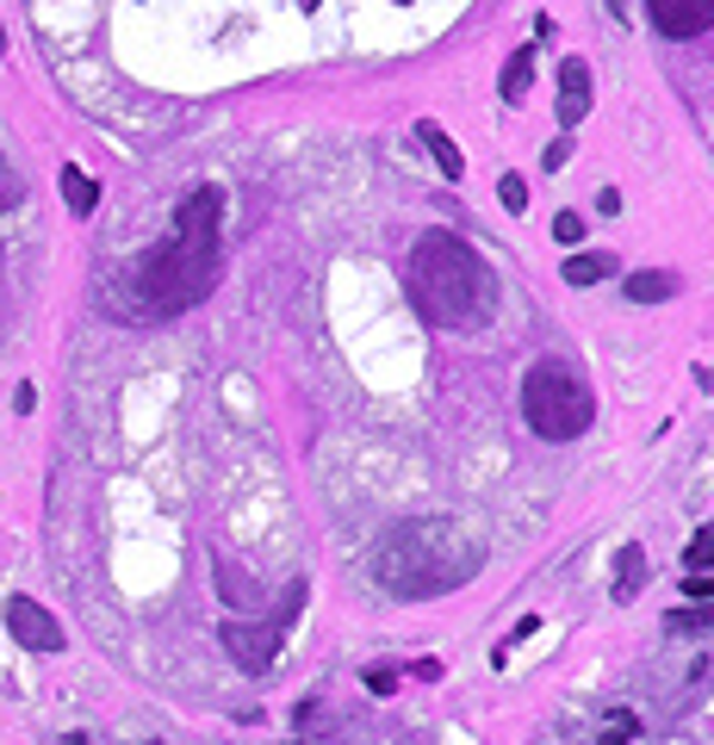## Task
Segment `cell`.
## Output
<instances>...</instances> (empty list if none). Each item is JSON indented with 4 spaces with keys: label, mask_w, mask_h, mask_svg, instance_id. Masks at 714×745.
<instances>
[{
    "label": "cell",
    "mask_w": 714,
    "mask_h": 745,
    "mask_svg": "<svg viewBox=\"0 0 714 745\" xmlns=\"http://www.w3.org/2000/svg\"><path fill=\"white\" fill-rule=\"evenodd\" d=\"M616 603H634L640 596V584H646V554H640V547H621L616 554Z\"/></svg>",
    "instance_id": "4fadbf2b"
},
{
    "label": "cell",
    "mask_w": 714,
    "mask_h": 745,
    "mask_svg": "<svg viewBox=\"0 0 714 745\" xmlns=\"http://www.w3.org/2000/svg\"><path fill=\"white\" fill-rule=\"evenodd\" d=\"M417 137H423V150L435 155V168H442V181H460V174H466V162H460V150H454V137H447L442 125H417Z\"/></svg>",
    "instance_id": "8fae6325"
},
{
    "label": "cell",
    "mask_w": 714,
    "mask_h": 745,
    "mask_svg": "<svg viewBox=\"0 0 714 745\" xmlns=\"http://www.w3.org/2000/svg\"><path fill=\"white\" fill-rule=\"evenodd\" d=\"M62 206L75 211V218H87V211L100 206V187H94V174H81V168H62Z\"/></svg>",
    "instance_id": "5bb4252c"
},
{
    "label": "cell",
    "mask_w": 714,
    "mask_h": 745,
    "mask_svg": "<svg viewBox=\"0 0 714 745\" xmlns=\"http://www.w3.org/2000/svg\"><path fill=\"white\" fill-rule=\"evenodd\" d=\"M584 113H590V69H584L578 57L560 62V125L565 131H578Z\"/></svg>",
    "instance_id": "ba28073f"
},
{
    "label": "cell",
    "mask_w": 714,
    "mask_h": 745,
    "mask_svg": "<svg viewBox=\"0 0 714 745\" xmlns=\"http://www.w3.org/2000/svg\"><path fill=\"white\" fill-rule=\"evenodd\" d=\"M20 174H13V162H7V155H0V211H7V206H20Z\"/></svg>",
    "instance_id": "d6986e66"
},
{
    "label": "cell",
    "mask_w": 714,
    "mask_h": 745,
    "mask_svg": "<svg viewBox=\"0 0 714 745\" xmlns=\"http://www.w3.org/2000/svg\"><path fill=\"white\" fill-rule=\"evenodd\" d=\"M683 572H714V522L690 535V547H683Z\"/></svg>",
    "instance_id": "2e32d148"
},
{
    "label": "cell",
    "mask_w": 714,
    "mask_h": 745,
    "mask_svg": "<svg viewBox=\"0 0 714 745\" xmlns=\"http://www.w3.org/2000/svg\"><path fill=\"white\" fill-rule=\"evenodd\" d=\"M528 88H535V50H516V57L503 62V81H498L503 106H522V100H528Z\"/></svg>",
    "instance_id": "9c48e42d"
},
{
    "label": "cell",
    "mask_w": 714,
    "mask_h": 745,
    "mask_svg": "<svg viewBox=\"0 0 714 745\" xmlns=\"http://www.w3.org/2000/svg\"><path fill=\"white\" fill-rule=\"evenodd\" d=\"M299 609H305V584H292L286 609L268 615V621H224V628H218V640H224V652L236 659V671L261 677V671L273 665V652L286 647V628H292V615H299Z\"/></svg>",
    "instance_id": "5b68a950"
},
{
    "label": "cell",
    "mask_w": 714,
    "mask_h": 745,
    "mask_svg": "<svg viewBox=\"0 0 714 745\" xmlns=\"http://www.w3.org/2000/svg\"><path fill=\"white\" fill-rule=\"evenodd\" d=\"M597 211H602V218H616V211H621V193L602 187V193H597Z\"/></svg>",
    "instance_id": "cb8c5ba5"
},
{
    "label": "cell",
    "mask_w": 714,
    "mask_h": 745,
    "mask_svg": "<svg viewBox=\"0 0 714 745\" xmlns=\"http://www.w3.org/2000/svg\"><path fill=\"white\" fill-rule=\"evenodd\" d=\"M367 689H373V696H391V689H398V671H391V665H373V671H367Z\"/></svg>",
    "instance_id": "44dd1931"
},
{
    "label": "cell",
    "mask_w": 714,
    "mask_h": 745,
    "mask_svg": "<svg viewBox=\"0 0 714 745\" xmlns=\"http://www.w3.org/2000/svg\"><path fill=\"white\" fill-rule=\"evenodd\" d=\"M484 566L479 535H466L454 516H410L391 522L373 547V578L398 603H429V596L460 591L466 578Z\"/></svg>",
    "instance_id": "7a4b0ae2"
},
{
    "label": "cell",
    "mask_w": 714,
    "mask_h": 745,
    "mask_svg": "<svg viewBox=\"0 0 714 745\" xmlns=\"http://www.w3.org/2000/svg\"><path fill=\"white\" fill-rule=\"evenodd\" d=\"M498 206L503 211H528V181H522V174H503L498 181Z\"/></svg>",
    "instance_id": "ac0fdd59"
},
{
    "label": "cell",
    "mask_w": 714,
    "mask_h": 745,
    "mask_svg": "<svg viewBox=\"0 0 714 745\" xmlns=\"http://www.w3.org/2000/svg\"><path fill=\"white\" fill-rule=\"evenodd\" d=\"M218 255H224V193L194 187L174 211V230L150 255H137L125 273V305L137 317H180L218 287Z\"/></svg>",
    "instance_id": "6da1fadb"
},
{
    "label": "cell",
    "mask_w": 714,
    "mask_h": 745,
    "mask_svg": "<svg viewBox=\"0 0 714 745\" xmlns=\"http://www.w3.org/2000/svg\"><path fill=\"white\" fill-rule=\"evenodd\" d=\"M522 422L541 441H578L597 422V398H590L578 366H565V361L528 366V380H522Z\"/></svg>",
    "instance_id": "277c9868"
},
{
    "label": "cell",
    "mask_w": 714,
    "mask_h": 745,
    "mask_svg": "<svg viewBox=\"0 0 714 745\" xmlns=\"http://www.w3.org/2000/svg\"><path fill=\"white\" fill-rule=\"evenodd\" d=\"M69 745H87V740H81V733H75V740H69Z\"/></svg>",
    "instance_id": "484cf974"
},
{
    "label": "cell",
    "mask_w": 714,
    "mask_h": 745,
    "mask_svg": "<svg viewBox=\"0 0 714 745\" xmlns=\"http://www.w3.org/2000/svg\"><path fill=\"white\" fill-rule=\"evenodd\" d=\"M565 287H597V280H609V273H616V255H597V248H590V255H565Z\"/></svg>",
    "instance_id": "7c38bea8"
},
{
    "label": "cell",
    "mask_w": 714,
    "mask_h": 745,
    "mask_svg": "<svg viewBox=\"0 0 714 745\" xmlns=\"http://www.w3.org/2000/svg\"><path fill=\"white\" fill-rule=\"evenodd\" d=\"M553 236H560L565 248L584 243V218H578V211H560V218H553Z\"/></svg>",
    "instance_id": "ffe728a7"
},
{
    "label": "cell",
    "mask_w": 714,
    "mask_h": 745,
    "mask_svg": "<svg viewBox=\"0 0 714 745\" xmlns=\"http://www.w3.org/2000/svg\"><path fill=\"white\" fill-rule=\"evenodd\" d=\"M677 292V273H665V268H640V273H628V299L634 305H665Z\"/></svg>",
    "instance_id": "30bf717a"
},
{
    "label": "cell",
    "mask_w": 714,
    "mask_h": 745,
    "mask_svg": "<svg viewBox=\"0 0 714 745\" xmlns=\"http://www.w3.org/2000/svg\"><path fill=\"white\" fill-rule=\"evenodd\" d=\"M683 591H690L695 603H714V572H690L683 578Z\"/></svg>",
    "instance_id": "7402d4cb"
},
{
    "label": "cell",
    "mask_w": 714,
    "mask_h": 745,
    "mask_svg": "<svg viewBox=\"0 0 714 745\" xmlns=\"http://www.w3.org/2000/svg\"><path fill=\"white\" fill-rule=\"evenodd\" d=\"M405 287L417 317L435 329H484L498 311V273L472 243H460L454 230H423L410 243Z\"/></svg>",
    "instance_id": "3957f363"
},
{
    "label": "cell",
    "mask_w": 714,
    "mask_h": 745,
    "mask_svg": "<svg viewBox=\"0 0 714 745\" xmlns=\"http://www.w3.org/2000/svg\"><path fill=\"white\" fill-rule=\"evenodd\" d=\"M646 20L665 38H702L714 25V0H646Z\"/></svg>",
    "instance_id": "52a82bcc"
},
{
    "label": "cell",
    "mask_w": 714,
    "mask_h": 745,
    "mask_svg": "<svg viewBox=\"0 0 714 745\" xmlns=\"http://www.w3.org/2000/svg\"><path fill=\"white\" fill-rule=\"evenodd\" d=\"M0 57H7V32H0Z\"/></svg>",
    "instance_id": "d4e9b609"
},
{
    "label": "cell",
    "mask_w": 714,
    "mask_h": 745,
    "mask_svg": "<svg viewBox=\"0 0 714 745\" xmlns=\"http://www.w3.org/2000/svg\"><path fill=\"white\" fill-rule=\"evenodd\" d=\"M7 633L25 652H62V621L44 603H32V596H7Z\"/></svg>",
    "instance_id": "8992f818"
},
{
    "label": "cell",
    "mask_w": 714,
    "mask_h": 745,
    "mask_svg": "<svg viewBox=\"0 0 714 745\" xmlns=\"http://www.w3.org/2000/svg\"><path fill=\"white\" fill-rule=\"evenodd\" d=\"M634 740H640V714H634V708H616V714H602L597 745H634Z\"/></svg>",
    "instance_id": "9a60e30c"
},
{
    "label": "cell",
    "mask_w": 714,
    "mask_h": 745,
    "mask_svg": "<svg viewBox=\"0 0 714 745\" xmlns=\"http://www.w3.org/2000/svg\"><path fill=\"white\" fill-rule=\"evenodd\" d=\"M565 155H572V137H560V143H547V168H565Z\"/></svg>",
    "instance_id": "603a6c76"
},
{
    "label": "cell",
    "mask_w": 714,
    "mask_h": 745,
    "mask_svg": "<svg viewBox=\"0 0 714 745\" xmlns=\"http://www.w3.org/2000/svg\"><path fill=\"white\" fill-rule=\"evenodd\" d=\"M714 628V609L690 603V609H671V633H709Z\"/></svg>",
    "instance_id": "e0dca14e"
}]
</instances>
